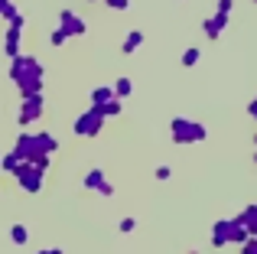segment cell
<instances>
[{
    "mask_svg": "<svg viewBox=\"0 0 257 254\" xmlns=\"http://www.w3.org/2000/svg\"><path fill=\"white\" fill-rule=\"evenodd\" d=\"M10 82L17 85L20 95H43V82H46V72H43V62L30 52L10 59Z\"/></svg>",
    "mask_w": 257,
    "mask_h": 254,
    "instance_id": "6da1fadb",
    "label": "cell"
},
{
    "mask_svg": "<svg viewBox=\"0 0 257 254\" xmlns=\"http://www.w3.org/2000/svg\"><path fill=\"white\" fill-rule=\"evenodd\" d=\"M13 150L20 153V160H23V163H36L39 170H49V160L52 157H46V153L39 150V131H20Z\"/></svg>",
    "mask_w": 257,
    "mask_h": 254,
    "instance_id": "7a4b0ae2",
    "label": "cell"
},
{
    "mask_svg": "<svg viewBox=\"0 0 257 254\" xmlns=\"http://www.w3.org/2000/svg\"><path fill=\"white\" fill-rule=\"evenodd\" d=\"M170 137H173V144H202V140L208 137V127L205 124H199V121H192V117H173V124H170Z\"/></svg>",
    "mask_w": 257,
    "mask_h": 254,
    "instance_id": "3957f363",
    "label": "cell"
},
{
    "mask_svg": "<svg viewBox=\"0 0 257 254\" xmlns=\"http://www.w3.org/2000/svg\"><path fill=\"white\" fill-rule=\"evenodd\" d=\"M13 179H17L20 189L39 192V189H43V183H46V170H39L36 163H20L17 170H13Z\"/></svg>",
    "mask_w": 257,
    "mask_h": 254,
    "instance_id": "277c9868",
    "label": "cell"
},
{
    "mask_svg": "<svg viewBox=\"0 0 257 254\" xmlns=\"http://www.w3.org/2000/svg\"><path fill=\"white\" fill-rule=\"evenodd\" d=\"M72 131H75V137H98V134L104 131V114H101L98 108H88L85 114L75 117Z\"/></svg>",
    "mask_w": 257,
    "mask_h": 254,
    "instance_id": "5b68a950",
    "label": "cell"
},
{
    "mask_svg": "<svg viewBox=\"0 0 257 254\" xmlns=\"http://www.w3.org/2000/svg\"><path fill=\"white\" fill-rule=\"evenodd\" d=\"M43 111H46L43 95H26L23 104H20V124H23V131H26V124H36L39 117H43Z\"/></svg>",
    "mask_w": 257,
    "mask_h": 254,
    "instance_id": "8992f818",
    "label": "cell"
},
{
    "mask_svg": "<svg viewBox=\"0 0 257 254\" xmlns=\"http://www.w3.org/2000/svg\"><path fill=\"white\" fill-rule=\"evenodd\" d=\"M59 30H62L65 36L72 39V36H85L88 23H85L82 17H78L75 10H62V13H59Z\"/></svg>",
    "mask_w": 257,
    "mask_h": 254,
    "instance_id": "52a82bcc",
    "label": "cell"
},
{
    "mask_svg": "<svg viewBox=\"0 0 257 254\" xmlns=\"http://www.w3.org/2000/svg\"><path fill=\"white\" fill-rule=\"evenodd\" d=\"M85 189H91V192H98V196H104V199H111L114 196V186L104 179V170H88V176H85Z\"/></svg>",
    "mask_w": 257,
    "mask_h": 254,
    "instance_id": "ba28073f",
    "label": "cell"
},
{
    "mask_svg": "<svg viewBox=\"0 0 257 254\" xmlns=\"http://www.w3.org/2000/svg\"><path fill=\"white\" fill-rule=\"evenodd\" d=\"M228 20H231V17H228V13H218V10H215V13H212V17H208V20H205V23H202V33H205V36H208V39H218V36H221V33H225V26H228Z\"/></svg>",
    "mask_w": 257,
    "mask_h": 254,
    "instance_id": "9c48e42d",
    "label": "cell"
},
{
    "mask_svg": "<svg viewBox=\"0 0 257 254\" xmlns=\"http://www.w3.org/2000/svg\"><path fill=\"white\" fill-rule=\"evenodd\" d=\"M4 52H7L10 59L23 56V30H10V26H7V36H4Z\"/></svg>",
    "mask_w": 257,
    "mask_h": 254,
    "instance_id": "30bf717a",
    "label": "cell"
},
{
    "mask_svg": "<svg viewBox=\"0 0 257 254\" xmlns=\"http://www.w3.org/2000/svg\"><path fill=\"white\" fill-rule=\"evenodd\" d=\"M212 244H215V248L231 244V218H221V222L212 225Z\"/></svg>",
    "mask_w": 257,
    "mask_h": 254,
    "instance_id": "8fae6325",
    "label": "cell"
},
{
    "mask_svg": "<svg viewBox=\"0 0 257 254\" xmlns=\"http://www.w3.org/2000/svg\"><path fill=\"white\" fill-rule=\"evenodd\" d=\"M114 88L111 85H98V88H91V108H104L107 101H114Z\"/></svg>",
    "mask_w": 257,
    "mask_h": 254,
    "instance_id": "7c38bea8",
    "label": "cell"
},
{
    "mask_svg": "<svg viewBox=\"0 0 257 254\" xmlns=\"http://www.w3.org/2000/svg\"><path fill=\"white\" fill-rule=\"evenodd\" d=\"M238 218H241V225L247 228V235H251V238H257V202H254V205H247V209L241 212Z\"/></svg>",
    "mask_w": 257,
    "mask_h": 254,
    "instance_id": "4fadbf2b",
    "label": "cell"
},
{
    "mask_svg": "<svg viewBox=\"0 0 257 254\" xmlns=\"http://www.w3.org/2000/svg\"><path fill=\"white\" fill-rule=\"evenodd\" d=\"M140 43H144V33H140V30H131L124 36V43H120V52H124V56H131V52L140 49Z\"/></svg>",
    "mask_w": 257,
    "mask_h": 254,
    "instance_id": "5bb4252c",
    "label": "cell"
},
{
    "mask_svg": "<svg viewBox=\"0 0 257 254\" xmlns=\"http://www.w3.org/2000/svg\"><path fill=\"white\" fill-rule=\"evenodd\" d=\"M39 150H43L46 157H52V153L59 150V137H52L49 131H39Z\"/></svg>",
    "mask_w": 257,
    "mask_h": 254,
    "instance_id": "9a60e30c",
    "label": "cell"
},
{
    "mask_svg": "<svg viewBox=\"0 0 257 254\" xmlns=\"http://www.w3.org/2000/svg\"><path fill=\"white\" fill-rule=\"evenodd\" d=\"M111 88H114V95H117L120 101H124V98H131V95H134V82H131V78H127V75H120L117 82L111 85Z\"/></svg>",
    "mask_w": 257,
    "mask_h": 254,
    "instance_id": "2e32d148",
    "label": "cell"
},
{
    "mask_svg": "<svg viewBox=\"0 0 257 254\" xmlns=\"http://www.w3.org/2000/svg\"><path fill=\"white\" fill-rule=\"evenodd\" d=\"M247 238H251V235H247V228L241 225V218L234 215V218H231V241H234V244H247Z\"/></svg>",
    "mask_w": 257,
    "mask_h": 254,
    "instance_id": "e0dca14e",
    "label": "cell"
},
{
    "mask_svg": "<svg viewBox=\"0 0 257 254\" xmlns=\"http://www.w3.org/2000/svg\"><path fill=\"white\" fill-rule=\"evenodd\" d=\"M20 163H23V160H20L17 150H10V153H4V157H0V170H7V173H13Z\"/></svg>",
    "mask_w": 257,
    "mask_h": 254,
    "instance_id": "ac0fdd59",
    "label": "cell"
},
{
    "mask_svg": "<svg viewBox=\"0 0 257 254\" xmlns=\"http://www.w3.org/2000/svg\"><path fill=\"white\" fill-rule=\"evenodd\" d=\"M10 238H13V244H20V248H23V244L30 241V231H26V225H10Z\"/></svg>",
    "mask_w": 257,
    "mask_h": 254,
    "instance_id": "d6986e66",
    "label": "cell"
},
{
    "mask_svg": "<svg viewBox=\"0 0 257 254\" xmlns=\"http://www.w3.org/2000/svg\"><path fill=\"white\" fill-rule=\"evenodd\" d=\"M98 111L104 114V121H107V117H117L120 111H124V101H120V98H114V101H107L104 108H98Z\"/></svg>",
    "mask_w": 257,
    "mask_h": 254,
    "instance_id": "ffe728a7",
    "label": "cell"
},
{
    "mask_svg": "<svg viewBox=\"0 0 257 254\" xmlns=\"http://www.w3.org/2000/svg\"><path fill=\"white\" fill-rule=\"evenodd\" d=\"M202 59V52H199V46H189L186 52H182V65H186V69H192L195 62H199Z\"/></svg>",
    "mask_w": 257,
    "mask_h": 254,
    "instance_id": "44dd1931",
    "label": "cell"
},
{
    "mask_svg": "<svg viewBox=\"0 0 257 254\" xmlns=\"http://www.w3.org/2000/svg\"><path fill=\"white\" fill-rule=\"evenodd\" d=\"M7 23H10V30H26V13L23 10H13L10 17H7Z\"/></svg>",
    "mask_w": 257,
    "mask_h": 254,
    "instance_id": "7402d4cb",
    "label": "cell"
},
{
    "mask_svg": "<svg viewBox=\"0 0 257 254\" xmlns=\"http://www.w3.org/2000/svg\"><path fill=\"white\" fill-rule=\"evenodd\" d=\"M49 43H52V46H65V43H69V36H65V33H62V30L56 26V30L49 33Z\"/></svg>",
    "mask_w": 257,
    "mask_h": 254,
    "instance_id": "603a6c76",
    "label": "cell"
},
{
    "mask_svg": "<svg viewBox=\"0 0 257 254\" xmlns=\"http://www.w3.org/2000/svg\"><path fill=\"white\" fill-rule=\"evenodd\" d=\"M137 228V218L134 215H127V218H120V231H124V235H131V231Z\"/></svg>",
    "mask_w": 257,
    "mask_h": 254,
    "instance_id": "cb8c5ba5",
    "label": "cell"
},
{
    "mask_svg": "<svg viewBox=\"0 0 257 254\" xmlns=\"http://www.w3.org/2000/svg\"><path fill=\"white\" fill-rule=\"evenodd\" d=\"M13 10H17V7H13V0H0V20H7Z\"/></svg>",
    "mask_w": 257,
    "mask_h": 254,
    "instance_id": "d4e9b609",
    "label": "cell"
},
{
    "mask_svg": "<svg viewBox=\"0 0 257 254\" xmlns=\"http://www.w3.org/2000/svg\"><path fill=\"white\" fill-rule=\"evenodd\" d=\"M153 176H157V179H160V183H166V179H170V176H173V170H170V166H166V163H163V166H157V173H153Z\"/></svg>",
    "mask_w": 257,
    "mask_h": 254,
    "instance_id": "484cf974",
    "label": "cell"
},
{
    "mask_svg": "<svg viewBox=\"0 0 257 254\" xmlns=\"http://www.w3.org/2000/svg\"><path fill=\"white\" fill-rule=\"evenodd\" d=\"M111 10H131V0H104Z\"/></svg>",
    "mask_w": 257,
    "mask_h": 254,
    "instance_id": "4316f807",
    "label": "cell"
},
{
    "mask_svg": "<svg viewBox=\"0 0 257 254\" xmlns=\"http://www.w3.org/2000/svg\"><path fill=\"white\" fill-rule=\"evenodd\" d=\"M231 10H234V0H218V13H228V17H231Z\"/></svg>",
    "mask_w": 257,
    "mask_h": 254,
    "instance_id": "83f0119b",
    "label": "cell"
},
{
    "mask_svg": "<svg viewBox=\"0 0 257 254\" xmlns=\"http://www.w3.org/2000/svg\"><path fill=\"white\" fill-rule=\"evenodd\" d=\"M244 254H257V238H247V244H241Z\"/></svg>",
    "mask_w": 257,
    "mask_h": 254,
    "instance_id": "f1b7e54d",
    "label": "cell"
},
{
    "mask_svg": "<svg viewBox=\"0 0 257 254\" xmlns=\"http://www.w3.org/2000/svg\"><path fill=\"white\" fill-rule=\"evenodd\" d=\"M247 114H251V117H254V121H257V98H254V101H251V104H247Z\"/></svg>",
    "mask_w": 257,
    "mask_h": 254,
    "instance_id": "f546056e",
    "label": "cell"
},
{
    "mask_svg": "<svg viewBox=\"0 0 257 254\" xmlns=\"http://www.w3.org/2000/svg\"><path fill=\"white\" fill-rule=\"evenodd\" d=\"M39 254H62V251H59V248H52V251H39Z\"/></svg>",
    "mask_w": 257,
    "mask_h": 254,
    "instance_id": "4dcf8cb0",
    "label": "cell"
},
{
    "mask_svg": "<svg viewBox=\"0 0 257 254\" xmlns=\"http://www.w3.org/2000/svg\"><path fill=\"white\" fill-rule=\"evenodd\" d=\"M254 163H257V150H254Z\"/></svg>",
    "mask_w": 257,
    "mask_h": 254,
    "instance_id": "1f68e13d",
    "label": "cell"
},
{
    "mask_svg": "<svg viewBox=\"0 0 257 254\" xmlns=\"http://www.w3.org/2000/svg\"><path fill=\"white\" fill-rule=\"evenodd\" d=\"M88 4H98V0H88Z\"/></svg>",
    "mask_w": 257,
    "mask_h": 254,
    "instance_id": "d6a6232c",
    "label": "cell"
},
{
    "mask_svg": "<svg viewBox=\"0 0 257 254\" xmlns=\"http://www.w3.org/2000/svg\"><path fill=\"white\" fill-rule=\"evenodd\" d=\"M254 144H257V134H254Z\"/></svg>",
    "mask_w": 257,
    "mask_h": 254,
    "instance_id": "836d02e7",
    "label": "cell"
},
{
    "mask_svg": "<svg viewBox=\"0 0 257 254\" xmlns=\"http://www.w3.org/2000/svg\"><path fill=\"white\" fill-rule=\"evenodd\" d=\"M254 4H257V0H254Z\"/></svg>",
    "mask_w": 257,
    "mask_h": 254,
    "instance_id": "e575fe53",
    "label": "cell"
}]
</instances>
